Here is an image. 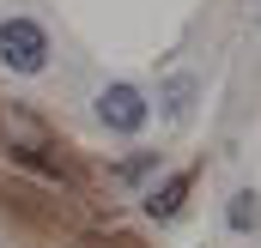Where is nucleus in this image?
I'll return each mask as SVG.
<instances>
[{
	"mask_svg": "<svg viewBox=\"0 0 261 248\" xmlns=\"http://www.w3.org/2000/svg\"><path fill=\"white\" fill-rule=\"evenodd\" d=\"M97 121L110 127V133H140V127L152 121V103H146L140 85H103L97 91Z\"/></svg>",
	"mask_w": 261,
	"mask_h": 248,
	"instance_id": "nucleus-2",
	"label": "nucleus"
},
{
	"mask_svg": "<svg viewBox=\"0 0 261 248\" xmlns=\"http://www.w3.org/2000/svg\"><path fill=\"white\" fill-rule=\"evenodd\" d=\"M0 67L12 73H43L49 67V30L37 18H0Z\"/></svg>",
	"mask_w": 261,
	"mask_h": 248,
	"instance_id": "nucleus-1",
	"label": "nucleus"
},
{
	"mask_svg": "<svg viewBox=\"0 0 261 248\" xmlns=\"http://www.w3.org/2000/svg\"><path fill=\"white\" fill-rule=\"evenodd\" d=\"M225 224H231V230H243V236H249V230H261V194H255V188L231 194V206H225Z\"/></svg>",
	"mask_w": 261,
	"mask_h": 248,
	"instance_id": "nucleus-3",
	"label": "nucleus"
},
{
	"mask_svg": "<svg viewBox=\"0 0 261 248\" xmlns=\"http://www.w3.org/2000/svg\"><path fill=\"white\" fill-rule=\"evenodd\" d=\"M182 194H189V176H170V182L146 200V212H152V218H176V212H182Z\"/></svg>",
	"mask_w": 261,
	"mask_h": 248,
	"instance_id": "nucleus-4",
	"label": "nucleus"
}]
</instances>
